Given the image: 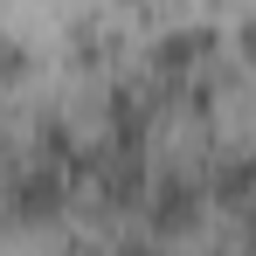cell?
Listing matches in <instances>:
<instances>
[{
  "label": "cell",
  "mask_w": 256,
  "mask_h": 256,
  "mask_svg": "<svg viewBox=\"0 0 256 256\" xmlns=\"http://www.w3.org/2000/svg\"><path fill=\"white\" fill-rule=\"evenodd\" d=\"M194 222H201V180L173 166L166 180H160V194H152V228H160V236H187Z\"/></svg>",
  "instance_id": "cell-1"
},
{
  "label": "cell",
  "mask_w": 256,
  "mask_h": 256,
  "mask_svg": "<svg viewBox=\"0 0 256 256\" xmlns=\"http://www.w3.org/2000/svg\"><path fill=\"white\" fill-rule=\"evenodd\" d=\"M208 187H214V201H222V208H242V201L256 194V152H250V146H228V152H214Z\"/></svg>",
  "instance_id": "cell-2"
},
{
  "label": "cell",
  "mask_w": 256,
  "mask_h": 256,
  "mask_svg": "<svg viewBox=\"0 0 256 256\" xmlns=\"http://www.w3.org/2000/svg\"><path fill=\"white\" fill-rule=\"evenodd\" d=\"M21 76H28V48L14 35H0V84H21Z\"/></svg>",
  "instance_id": "cell-3"
}]
</instances>
